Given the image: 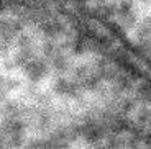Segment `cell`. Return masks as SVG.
Instances as JSON below:
<instances>
[{
	"label": "cell",
	"mask_w": 151,
	"mask_h": 149,
	"mask_svg": "<svg viewBox=\"0 0 151 149\" xmlns=\"http://www.w3.org/2000/svg\"><path fill=\"white\" fill-rule=\"evenodd\" d=\"M130 43L141 54V57L151 64V8L145 15H138L135 25L132 26Z\"/></svg>",
	"instance_id": "cell-1"
},
{
	"label": "cell",
	"mask_w": 151,
	"mask_h": 149,
	"mask_svg": "<svg viewBox=\"0 0 151 149\" xmlns=\"http://www.w3.org/2000/svg\"><path fill=\"white\" fill-rule=\"evenodd\" d=\"M136 2H141V4H151V0H136Z\"/></svg>",
	"instance_id": "cell-2"
}]
</instances>
